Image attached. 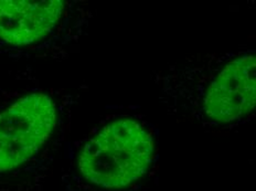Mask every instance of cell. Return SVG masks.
Instances as JSON below:
<instances>
[{
    "mask_svg": "<svg viewBox=\"0 0 256 191\" xmlns=\"http://www.w3.org/2000/svg\"><path fill=\"white\" fill-rule=\"evenodd\" d=\"M60 124L61 106L52 93L0 98V191L22 190L20 177L40 166Z\"/></svg>",
    "mask_w": 256,
    "mask_h": 191,
    "instance_id": "obj_1",
    "label": "cell"
},
{
    "mask_svg": "<svg viewBox=\"0 0 256 191\" xmlns=\"http://www.w3.org/2000/svg\"><path fill=\"white\" fill-rule=\"evenodd\" d=\"M154 150L152 135L138 122L115 120L85 142L76 167L90 184L105 189L124 188L146 174Z\"/></svg>",
    "mask_w": 256,
    "mask_h": 191,
    "instance_id": "obj_2",
    "label": "cell"
},
{
    "mask_svg": "<svg viewBox=\"0 0 256 191\" xmlns=\"http://www.w3.org/2000/svg\"><path fill=\"white\" fill-rule=\"evenodd\" d=\"M63 0H0V53L12 56L51 44L68 24Z\"/></svg>",
    "mask_w": 256,
    "mask_h": 191,
    "instance_id": "obj_3",
    "label": "cell"
},
{
    "mask_svg": "<svg viewBox=\"0 0 256 191\" xmlns=\"http://www.w3.org/2000/svg\"><path fill=\"white\" fill-rule=\"evenodd\" d=\"M254 54L233 60L213 80L204 98V110L210 118L222 123L240 120L255 106Z\"/></svg>",
    "mask_w": 256,
    "mask_h": 191,
    "instance_id": "obj_4",
    "label": "cell"
}]
</instances>
